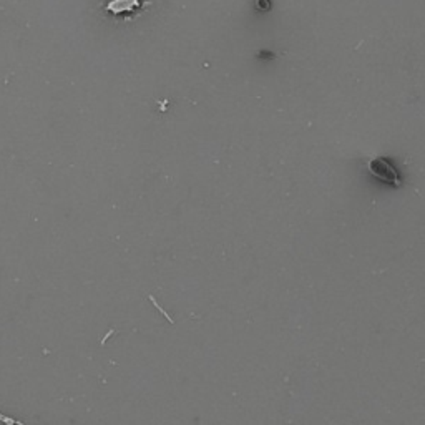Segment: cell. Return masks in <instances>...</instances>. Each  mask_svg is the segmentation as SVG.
I'll return each instance as SVG.
<instances>
[{"label": "cell", "instance_id": "6da1fadb", "mask_svg": "<svg viewBox=\"0 0 425 425\" xmlns=\"http://www.w3.org/2000/svg\"><path fill=\"white\" fill-rule=\"evenodd\" d=\"M143 6V0H108L107 8L113 16H131Z\"/></svg>", "mask_w": 425, "mask_h": 425}]
</instances>
